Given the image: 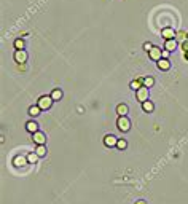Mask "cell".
Listing matches in <instances>:
<instances>
[{
  "label": "cell",
  "mask_w": 188,
  "mask_h": 204,
  "mask_svg": "<svg viewBox=\"0 0 188 204\" xmlns=\"http://www.w3.org/2000/svg\"><path fill=\"white\" fill-rule=\"evenodd\" d=\"M35 153H37L40 158H43V156H46V153H48V151H46V147H45V145H38L37 150H35Z\"/></svg>",
  "instance_id": "17"
},
{
  "label": "cell",
  "mask_w": 188,
  "mask_h": 204,
  "mask_svg": "<svg viewBox=\"0 0 188 204\" xmlns=\"http://www.w3.org/2000/svg\"><path fill=\"white\" fill-rule=\"evenodd\" d=\"M53 97L51 96H41L38 100H37V105L41 109V110H48V109H51V105H53Z\"/></svg>",
  "instance_id": "2"
},
{
  "label": "cell",
  "mask_w": 188,
  "mask_h": 204,
  "mask_svg": "<svg viewBox=\"0 0 188 204\" xmlns=\"http://www.w3.org/2000/svg\"><path fill=\"white\" fill-rule=\"evenodd\" d=\"M185 58H186V59H188V53H185Z\"/></svg>",
  "instance_id": "28"
},
{
  "label": "cell",
  "mask_w": 188,
  "mask_h": 204,
  "mask_svg": "<svg viewBox=\"0 0 188 204\" xmlns=\"http://www.w3.org/2000/svg\"><path fill=\"white\" fill-rule=\"evenodd\" d=\"M51 97H53V100H61L62 99V89H53V93H51Z\"/></svg>",
  "instance_id": "19"
},
{
  "label": "cell",
  "mask_w": 188,
  "mask_h": 204,
  "mask_svg": "<svg viewBox=\"0 0 188 204\" xmlns=\"http://www.w3.org/2000/svg\"><path fill=\"white\" fill-rule=\"evenodd\" d=\"M40 112H41V109H40L38 105H32V107L29 109V115H30L32 118L38 116V115H40Z\"/></svg>",
  "instance_id": "16"
},
{
  "label": "cell",
  "mask_w": 188,
  "mask_h": 204,
  "mask_svg": "<svg viewBox=\"0 0 188 204\" xmlns=\"http://www.w3.org/2000/svg\"><path fill=\"white\" fill-rule=\"evenodd\" d=\"M135 97H137L139 102H145V100H148V88L142 86L140 89H137V91H135Z\"/></svg>",
  "instance_id": "4"
},
{
  "label": "cell",
  "mask_w": 188,
  "mask_h": 204,
  "mask_svg": "<svg viewBox=\"0 0 188 204\" xmlns=\"http://www.w3.org/2000/svg\"><path fill=\"white\" fill-rule=\"evenodd\" d=\"M153 85H155V78H153V76H145V78H144V86L150 89Z\"/></svg>",
  "instance_id": "18"
},
{
  "label": "cell",
  "mask_w": 188,
  "mask_h": 204,
  "mask_svg": "<svg viewBox=\"0 0 188 204\" xmlns=\"http://www.w3.org/2000/svg\"><path fill=\"white\" fill-rule=\"evenodd\" d=\"M26 163H29V161H27V156L18 155V156L13 158V164H14L16 167H22V166H26Z\"/></svg>",
  "instance_id": "9"
},
{
  "label": "cell",
  "mask_w": 188,
  "mask_h": 204,
  "mask_svg": "<svg viewBox=\"0 0 188 204\" xmlns=\"http://www.w3.org/2000/svg\"><path fill=\"white\" fill-rule=\"evenodd\" d=\"M142 109H144V112H147V113H152V112L155 110V105H153V102H150V100H145V102H142Z\"/></svg>",
  "instance_id": "13"
},
{
  "label": "cell",
  "mask_w": 188,
  "mask_h": 204,
  "mask_svg": "<svg viewBox=\"0 0 188 204\" xmlns=\"http://www.w3.org/2000/svg\"><path fill=\"white\" fill-rule=\"evenodd\" d=\"M142 86H144V78H137V80L131 82V89H134V91L140 89Z\"/></svg>",
  "instance_id": "14"
},
{
  "label": "cell",
  "mask_w": 188,
  "mask_h": 204,
  "mask_svg": "<svg viewBox=\"0 0 188 204\" xmlns=\"http://www.w3.org/2000/svg\"><path fill=\"white\" fill-rule=\"evenodd\" d=\"M169 54H171V51H168V49H164V51H163V58H164V59H168Z\"/></svg>",
  "instance_id": "26"
},
{
  "label": "cell",
  "mask_w": 188,
  "mask_h": 204,
  "mask_svg": "<svg viewBox=\"0 0 188 204\" xmlns=\"http://www.w3.org/2000/svg\"><path fill=\"white\" fill-rule=\"evenodd\" d=\"M148 56H150V59H153V61H159V59L163 58V51H161L159 46H153V48L148 51Z\"/></svg>",
  "instance_id": "5"
},
{
  "label": "cell",
  "mask_w": 188,
  "mask_h": 204,
  "mask_svg": "<svg viewBox=\"0 0 188 204\" xmlns=\"http://www.w3.org/2000/svg\"><path fill=\"white\" fill-rule=\"evenodd\" d=\"M32 140L37 144V145H45L46 144V136L41 133V131H37L32 134Z\"/></svg>",
  "instance_id": "6"
},
{
  "label": "cell",
  "mask_w": 188,
  "mask_h": 204,
  "mask_svg": "<svg viewBox=\"0 0 188 204\" xmlns=\"http://www.w3.org/2000/svg\"><path fill=\"white\" fill-rule=\"evenodd\" d=\"M175 40H177V42H185V40H186V32H185V31H179V32L175 34Z\"/></svg>",
  "instance_id": "21"
},
{
  "label": "cell",
  "mask_w": 188,
  "mask_h": 204,
  "mask_svg": "<svg viewBox=\"0 0 188 204\" xmlns=\"http://www.w3.org/2000/svg\"><path fill=\"white\" fill-rule=\"evenodd\" d=\"M175 34H177V32H174V29H172V27H164V29L161 31V35H163V38H166V40L175 38Z\"/></svg>",
  "instance_id": "8"
},
{
  "label": "cell",
  "mask_w": 188,
  "mask_h": 204,
  "mask_svg": "<svg viewBox=\"0 0 188 204\" xmlns=\"http://www.w3.org/2000/svg\"><path fill=\"white\" fill-rule=\"evenodd\" d=\"M116 126H118V129L121 133H128L131 129V121L129 118L124 115V116H118V120H116Z\"/></svg>",
  "instance_id": "1"
},
{
  "label": "cell",
  "mask_w": 188,
  "mask_h": 204,
  "mask_svg": "<svg viewBox=\"0 0 188 204\" xmlns=\"http://www.w3.org/2000/svg\"><path fill=\"white\" fill-rule=\"evenodd\" d=\"M175 48H177V40L175 38H171V40H166L164 42V49H168V51H175Z\"/></svg>",
  "instance_id": "10"
},
{
  "label": "cell",
  "mask_w": 188,
  "mask_h": 204,
  "mask_svg": "<svg viewBox=\"0 0 188 204\" xmlns=\"http://www.w3.org/2000/svg\"><path fill=\"white\" fill-rule=\"evenodd\" d=\"M135 204H147L144 199H139V201H135Z\"/></svg>",
  "instance_id": "27"
},
{
  "label": "cell",
  "mask_w": 188,
  "mask_h": 204,
  "mask_svg": "<svg viewBox=\"0 0 188 204\" xmlns=\"http://www.w3.org/2000/svg\"><path fill=\"white\" fill-rule=\"evenodd\" d=\"M182 49L185 51V53H188V40H185V42H182Z\"/></svg>",
  "instance_id": "24"
},
{
  "label": "cell",
  "mask_w": 188,
  "mask_h": 204,
  "mask_svg": "<svg viewBox=\"0 0 188 204\" xmlns=\"http://www.w3.org/2000/svg\"><path fill=\"white\" fill-rule=\"evenodd\" d=\"M152 48H153V45H152L150 42H147V43H144V49H145V51H150Z\"/></svg>",
  "instance_id": "25"
},
{
  "label": "cell",
  "mask_w": 188,
  "mask_h": 204,
  "mask_svg": "<svg viewBox=\"0 0 188 204\" xmlns=\"http://www.w3.org/2000/svg\"><path fill=\"white\" fill-rule=\"evenodd\" d=\"M14 48L16 49H24V40H22V38H16L14 40Z\"/></svg>",
  "instance_id": "22"
},
{
  "label": "cell",
  "mask_w": 188,
  "mask_h": 204,
  "mask_svg": "<svg viewBox=\"0 0 188 204\" xmlns=\"http://www.w3.org/2000/svg\"><path fill=\"white\" fill-rule=\"evenodd\" d=\"M26 129H27L30 134H34V133H37V131H38V124H37L35 121H32V120H30V121H27V123H26Z\"/></svg>",
  "instance_id": "12"
},
{
  "label": "cell",
  "mask_w": 188,
  "mask_h": 204,
  "mask_svg": "<svg viewBox=\"0 0 188 204\" xmlns=\"http://www.w3.org/2000/svg\"><path fill=\"white\" fill-rule=\"evenodd\" d=\"M38 155H37V153H29V155H27V161L30 163V164H35L37 161H38Z\"/></svg>",
  "instance_id": "20"
},
{
  "label": "cell",
  "mask_w": 188,
  "mask_h": 204,
  "mask_svg": "<svg viewBox=\"0 0 188 204\" xmlns=\"http://www.w3.org/2000/svg\"><path fill=\"white\" fill-rule=\"evenodd\" d=\"M14 61L18 62V64H26V61H27V53L24 49H16L14 51Z\"/></svg>",
  "instance_id": "3"
},
{
  "label": "cell",
  "mask_w": 188,
  "mask_h": 204,
  "mask_svg": "<svg viewBox=\"0 0 188 204\" xmlns=\"http://www.w3.org/2000/svg\"><path fill=\"white\" fill-rule=\"evenodd\" d=\"M128 112H129V109H128V105H126V104H120L118 107H116V113H118L120 116L128 115Z\"/></svg>",
  "instance_id": "15"
},
{
  "label": "cell",
  "mask_w": 188,
  "mask_h": 204,
  "mask_svg": "<svg viewBox=\"0 0 188 204\" xmlns=\"http://www.w3.org/2000/svg\"><path fill=\"white\" fill-rule=\"evenodd\" d=\"M116 147H118L120 150H124V148L128 147V142H126L124 139H118V144H116Z\"/></svg>",
  "instance_id": "23"
},
{
  "label": "cell",
  "mask_w": 188,
  "mask_h": 204,
  "mask_svg": "<svg viewBox=\"0 0 188 204\" xmlns=\"http://www.w3.org/2000/svg\"><path fill=\"white\" fill-rule=\"evenodd\" d=\"M158 69L159 70H169L171 69V62H169V59H164V58H161L159 61H158Z\"/></svg>",
  "instance_id": "11"
},
{
  "label": "cell",
  "mask_w": 188,
  "mask_h": 204,
  "mask_svg": "<svg viewBox=\"0 0 188 204\" xmlns=\"http://www.w3.org/2000/svg\"><path fill=\"white\" fill-rule=\"evenodd\" d=\"M116 144H118V139H116L115 136H112V134H107V136L104 137V145H105V147L112 148V147H116Z\"/></svg>",
  "instance_id": "7"
}]
</instances>
